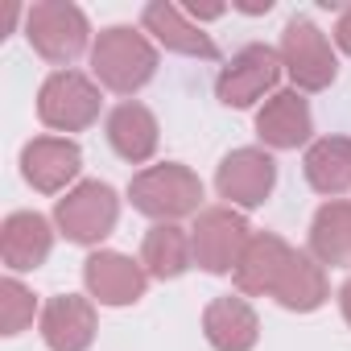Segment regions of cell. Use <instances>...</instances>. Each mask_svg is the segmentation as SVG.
<instances>
[{"label":"cell","instance_id":"obj_1","mask_svg":"<svg viewBox=\"0 0 351 351\" xmlns=\"http://www.w3.org/2000/svg\"><path fill=\"white\" fill-rule=\"evenodd\" d=\"M157 42L136 25H108L91 46V75L104 91L132 99L157 75Z\"/></svg>","mask_w":351,"mask_h":351},{"label":"cell","instance_id":"obj_23","mask_svg":"<svg viewBox=\"0 0 351 351\" xmlns=\"http://www.w3.org/2000/svg\"><path fill=\"white\" fill-rule=\"evenodd\" d=\"M34 318H42L34 289L17 277H5L0 281V335H21L34 326Z\"/></svg>","mask_w":351,"mask_h":351},{"label":"cell","instance_id":"obj_7","mask_svg":"<svg viewBox=\"0 0 351 351\" xmlns=\"http://www.w3.org/2000/svg\"><path fill=\"white\" fill-rule=\"evenodd\" d=\"M281 75H285L281 54L273 46H265V42H252V46L236 50L219 66V75H215V99L223 108H252L265 95H277Z\"/></svg>","mask_w":351,"mask_h":351},{"label":"cell","instance_id":"obj_2","mask_svg":"<svg viewBox=\"0 0 351 351\" xmlns=\"http://www.w3.org/2000/svg\"><path fill=\"white\" fill-rule=\"evenodd\" d=\"M128 203L153 223H178L203 211V178L182 161L145 165L128 182Z\"/></svg>","mask_w":351,"mask_h":351},{"label":"cell","instance_id":"obj_25","mask_svg":"<svg viewBox=\"0 0 351 351\" xmlns=\"http://www.w3.org/2000/svg\"><path fill=\"white\" fill-rule=\"evenodd\" d=\"M339 310H343V322L351 326V277L339 285Z\"/></svg>","mask_w":351,"mask_h":351},{"label":"cell","instance_id":"obj_6","mask_svg":"<svg viewBox=\"0 0 351 351\" xmlns=\"http://www.w3.org/2000/svg\"><path fill=\"white\" fill-rule=\"evenodd\" d=\"M104 112V87L83 71H54L38 87V120L54 132H83Z\"/></svg>","mask_w":351,"mask_h":351},{"label":"cell","instance_id":"obj_14","mask_svg":"<svg viewBox=\"0 0 351 351\" xmlns=\"http://www.w3.org/2000/svg\"><path fill=\"white\" fill-rule=\"evenodd\" d=\"M256 136L269 153H285V149H302L314 141V116L302 91H277L261 104L256 112Z\"/></svg>","mask_w":351,"mask_h":351},{"label":"cell","instance_id":"obj_22","mask_svg":"<svg viewBox=\"0 0 351 351\" xmlns=\"http://www.w3.org/2000/svg\"><path fill=\"white\" fill-rule=\"evenodd\" d=\"M326 298H330L326 269L310 252H293V261L285 265V273L273 289V302L281 310H293V314H314L318 306H326Z\"/></svg>","mask_w":351,"mask_h":351},{"label":"cell","instance_id":"obj_13","mask_svg":"<svg viewBox=\"0 0 351 351\" xmlns=\"http://www.w3.org/2000/svg\"><path fill=\"white\" fill-rule=\"evenodd\" d=\"M54 236L58 228L42 211H13L0 223V261H5L9 273H34L50 261Z\"/></svg>","mask_w":351,"mask_h":351},{"label":"cell","instance_id":"obj_10","mask_svg":"<svg viewBox=\"0 0 351 351\" xmlns=\"http://www.w3.org/2000/svg\"><path fill=\"white\" fill-rule=\"evenodd\" d=\"M83 285H87V298L99 306H136L149 289V273L141 261L116 248H95L83 261Z\"/></svg>","mask_w":351,"mask_h":351},{"label":"cell","instance_id":"obj_19","mask_svg":"<svg viewBox=\"0 0 351 351\" xmlns=\"http://www.w3.org/2000/svg\"><path fill=\"white\" fill-rule=\"evenodd\" d=\"M302 173L314 195H322L326 203L330 199H343L351 191V136H318L306 145V157H302Z\"/></svg>","mask_w":351,"mask_h":351},{"label":"cell","instance_id":"obj_8","mask_svg":"<svg viewBox=\"0 0 351 351\" xmlns=\"http://www.w3.org/2000/svg\"><path fill=\"white\" fill-rule=\"evenodd\" d=\"M215 191L223 199V207L236 211H256L273 199L277 191V161L265 145H244L232 149L219 169H215Z\"/></svg>","mask_w":351,"mask_h":351},{"label":"cell","instance_id":"obj_9","mask_svg":"<svg viewBox=\"0 0 351 351\" xmlns=\"http://www.w3.org/2000/svg\"><path fill=\"white\" fill-rule=\"evenodd\" d=\"M252 240V228L244 219V211L236 207H203L195 215V228H191V244H195V265L203 273H236L244 248Z\"/></svg>","mask_w":351,"mask_h":351},{"label":"cell","instance_id":"obj_4","mask_svg":"<svg viewBox=\"0 0 351 351\" xmlns=\"http://www.w3.org/2000/svg\"><path fill=\"white\" fill-rule=\"evenodd\" d=\"M116 223H120V195L108 182H99V178L75 182L54 203V228L71 244L95 248V244H104L116 232Z\"/></svg>","mask_w":351,"mask_h":351},{"label":"cell","instance_id":"obj_15","mask_svg":"<svg viewBox=\"0 0 351 351\" xmlns=\"http://www.w3.org/2000/svg\"><path fill=\"white\" fill-rule=\"evenodd\" d=\"M42 339L50 351H87L95 343L99 318H95V302L83 293H54L42 306Z\"/></svg>","mask_w":351,"mask_h":351},{"label":"cell","instance_id":"obj_18","mask_svg":"<svg viewBox=\"0 0 351 351\" xmlns=\"http://www.w3.org/2000/svg\"><path fill=\"white\" fill-rule=\"evenodd\" d=\"M203 335L215 351H252L261 339V318L244 293H223L203 310Z\"/></svg>","mask_w":351,"mask_h":351},{"label":"cell","instance_id":"obj_16","mask_svg":"<svg viewBox=\"0 0 351 351\" xmlns=\"http://www.w3.org/2000/svg\"><path fill=\"white\" fill-rule=\"evenodd\" d=\"M293 252L298 248L285 244L277 232H252V240H248V248H244V256H240V265L232 273L236 293H244V298H273V289H277L285 265L293 261Z\"/></svg>","mask_w":351,"mask_h":351},{"label":"cell","instance_id":"obj_5","mask_svg":"<svg viewBox=\"0 0 351 351\" xmlns=\"http://www.w3.org/2000/svg\"><path fill=\"white\" fill-rule=\"evenodd\" d=\"M277 54H281L285 75L293 79V91H302V95L326 91V87L339 79L335 46H330V38H326L310 17H289V21H285Z\"/></svg>","mask_w":351,"mask_h":351},{"label":"cell","instance_id":"obj_3","mask_svg":"<svg viewBox=\"0 0 351 351\" xmlns=\"http://www.w3.org/2000/svg\"><path fill=\"white\" fill-rule=\"evenodd\" d=\"M25 42L58 71H71V62H79L95 46L87 13L71 0H38L34 9H25Z\"/></svg>","mask_w":351,"mask_h":351},{"label":"cell","instance_id":"obj_21","mask_svg":"<svg viewBox=\"0 0 351 351\" xmlns=\"http://www.w3.org/2000/svg\"><path fill=\"white\" fill-rule=\"evenodd\" d=\"M141 265L153 281H178L195 269V244L182 223H153L141 240Z\"/></svg>","mask_w":351,"mask_h":351},{"label":"cell","instance_id":"obj_11","mask_svg":"<svg viewBox=\"0 0 351 351\" xmlns=\"http://www.w3.org/2000/svg\"><path fill=\"white\" fill-rule=\"evenodd\" d=\"M83 173V149L71 136H34L21 149V178L38 195H66Z\"/></svg>","mask_w":351,"mask_h":351},{"label":"cell","instance_id":"obj_24","mask_svg":"<svg viewBox=\"0 0 351 351\" xmlns=\"http://www.w3.org/2000/svg\"><path fill=\"white\" fill-rule=\"evenodd\" d=\"M335 46H339L343 54H351V9H343L339 21H335Z\"/></svg>","mask_w":351,"mask_h":351},{"label":"cell","instance_id":"obj_17","mask_svg":"<svg viewBox=\"0 0 351 351\" xmlns=\"http://www.w3.org/2000/svg\"><path fill=\"white\" fill-rule=\"evenodd\" d=\"M104 132H108V145L120 161L128 165H145L153 161L157 145H161V128H157V116L141 104V99H120L108 120H104Z\"/></svg>","mask_w":351,"mask_h":351},{"label":"cell","instance_id":"obj_20","mask_svg":"<svg viewBox=\"0 0 351 351\" xmlns=\"http://www.w3.org/2000/svg\"><path fill=\"white\" fill-rule=\"evenodd\" d=\"M306 252L322 269H351V199H330L314 211Z\"/></svg>","mask_w":351,"mask_h":351},{"label":"cell","instance_id":"obj_12","mask_svg":"<svg viewBox=\"0 0 351 351\" xmlns=\"http://www.w3.org/2000/svg\"><path fill=\"white\" fill-rule=\"evenodd\" d=\"M141 29H145L157 46H165L169 54L203 58V62H215V58H219L215 38H211L199 21H191L178 5H169V0H153V5L141 9Z\"/></svg>","mask_w":351,"mask_h":351}]
</instances>
